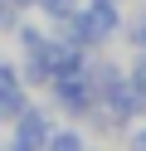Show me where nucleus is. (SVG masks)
I'll use <instances>...</instances> for the list:
<instances>
[{"label": "nucleus", "mask_w": 146, "mask_h": 151, "mask_svg": "<svg viewBox=\"0 0 146 151\" xmlns=\"http://www.w3.org/2000/svg\"><path fill=\"white\" fill-rule=\"evenodd\" d=\"M83 29H93V39H112L122 29V10L112 0H93V10L83 15Z\"/></svg>", "instance_id": "obj_1"}, {"label": "nucleus", "mask_w": 146, "mask_h": 151, "mask_svg": "<svg viewBox=\"0 0 146 151\" xmlns=\"http://www.w3.org/2000/svg\"><path fill=\"white\" fill-rule=\"evenodd\" d=\"M127 83H132V88L141 93V102H146V54L141 49H136V59L127 63Z\"/></svg>", "instance_id": "obj_2"}, {"label": "nucleus", "mask_w": 146, "mask_h": 151, "mask_svg": "<svg viewBox=\"0 0 146 151\" xmlns=\"http://www.w3.org/2000/svg\"><path fill=\"white\" fill-rule=\"evenodd\" d=\"M127 34H132V49H141V54H146V10L136 15V24H132Z\"/></svg>", "instance_id": "obj_3"}, {"label": "nucleus", "mask_w": 146, "mask_h": 151, "mask_svg": "<svg viewBox=\"0 0 146 151\" xmlns=\"http://www.w3.org/2000/svg\"><path fill=\"white\" fill-rule=\"evenodd\" d=\"M127 146H141L146 151V122H132V127H127Z\"/></svg>", "instance_id": "obj_4"}, {"label": "nucleus", "mask_w": 146, "mask_h": 151, "mask_svg": "<svg viewBox=\"0 0 146 151\" xmlns=\"http://www.w3.org/2000/svg\"><path fill=\"white\" fill-rule=\"evenodd\" d=\"M44 5H54V10H68V5H73V0H44Z\"/></svg>", "instance_id": "obj_5"}, {"label": "nucleus", "mask_w": 146, "mask_h": 151, "mask_svg": "<svg viewBox=\"0 0 146 151\" xmlns=\"http://www.w3.org/2000/svg\"><path fill=\"white\" fill-rule=\"evenodd\" d=\"M141 5H146V0H141Z\"/></svg>", "instance_id": "obj_6"}]
</instances>
